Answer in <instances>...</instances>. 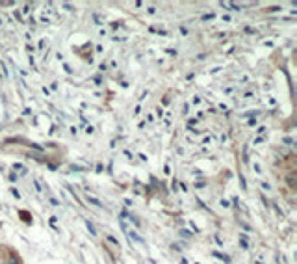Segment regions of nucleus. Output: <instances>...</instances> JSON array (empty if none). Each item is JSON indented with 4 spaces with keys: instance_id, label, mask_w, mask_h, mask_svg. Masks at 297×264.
<instances>
[{
    "instance_id": "nucleus-3",
    "label": "nucleus",
    "mask_w": 297,
    "mask_h": 264,
    "mask_svg": "<svg viewBox=\"0 0 297 264\" xmlns=\"http://www.w3.org/2000/svg\"><path fill=\"white\" fill-rule=\"evenodd\" d=\"M214 17V13H208V15H202V20H208V19H212Z\"/></svg>"
},
{
    "instance_id": "nucleus-2",
    "label": "nucleus",
    "mask_w": 297,
    "mask_h": 264,
    "mask_svg": "<svg viewBox=\"0 0 297 264\" xmlns=\"http://www.w3.org/2000/svg\"><path fill=\"white\" fill-rule=\"evenodd\" d=\"M85 223H87V229H89V233H91V234H97V233H95V227H93V225L89 223V222H85Z\"/></svg>"
},
{
    "instance_id": "nucleus-1",
    "label": "nucleus",
    "mask_w": 297,
    "mask_h": 264,
    "mask_svg": "<svg viewBox=\"0 0 297 264\" xmlns=\"http://www.w3.org/2000/svg\"><path fill=\"white\" fill-rule=\"evenodd\" d=\"M87 201L91 205H95V206H102V203H100L99 199H95V197H89V195H87Z\"/></svg>"
},
{
    "instance_id": "nucleus-4",
    "label": "nucleus",
    "mask_w": 297,
    "mask_h": 264,
    "mask_svg": "<svg viewBox=\"0 0 297 264\" xmlns=\"http://www.w3.org/2000/svg\"><path fill=\"white\" fill-rule=\"evenodd\" d=\"M262 188H264V190H271V186H269L267 183H262Z\"/></svg>"
}]
</instances>
